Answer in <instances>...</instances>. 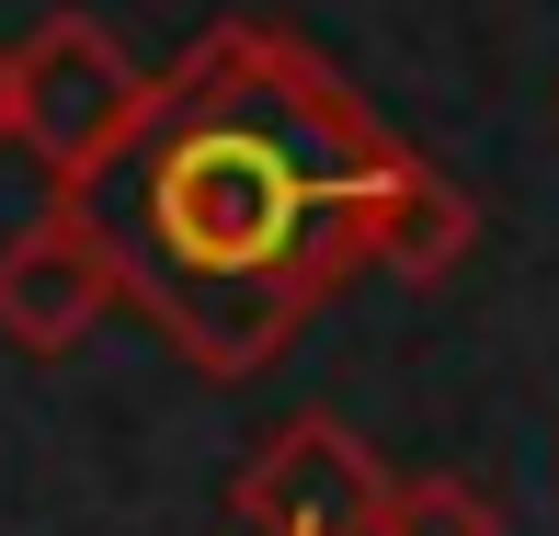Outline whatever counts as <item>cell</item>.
Returning a JSON list of instances; mask_svg holds the SVG:
<instances>
[{"label": "cell", "mask_w": 559, "mask_h": 536, "mask_svg": "<svg viewBox=\"0 0 559 536\" xmlns=\"http://www.w3.org/2000/svg\"><path fill=\"white\" fill-rule=\"evenodd\" d=\"M389 479H400V468H389L354 422L297 412L286 433H263V445L240 456L228 514H240V536H377Z\"/></svg>", "instance_id": "cell-4"}, {"label": "cell", "mask_w": 559, "mask_h": 536, "mask_svg": "<svg viewBox=\"0 0 559 536\" xmlns=\"http://www.w3.org/2000/svg\"><path fill=\"white\" fill-rule=\"evenodd\" d=\"M115 309H138V240H115L92 217V194H46L0 240V343L81 354Z\"/></svg>", "instance_id": "cell-3"}, {"label": "cell", "mask_w": 559, "mask_h": 536, "mask_svg": "<svg viewBox=\"0 0 559 536\" xmlns=\"http://www.w3.org/2000/svg\"><path fill=\"white\" fill-rule=\"evenodd\" d=\"M400 160L412 138H389L309 35L206 23L138 138V320L217 389L263 377L297 320L366 274V206Z\"/></svg>", "instance_id": "cell-1"}, {"label": "cell", "mask_w": 559, "mask_h": 536, "mask_svg": "<svg viewBox=\"0 0 559 536\" xmlns=\"http://www.w3.org/2000/svg\"><path fill=\"white\" fill-rule=\"evenodd\" d=\"M148 115H160V81L126 58L115 23L46 12L12 46V148H35L46 194H92L115 160H138Z\"/></svg>", "instance_id": "cell-2"}, {"label": "cell", "mask_w": 559, "mask_h": 536, "mask_svg": "<svg viewBox=\"0 0 559 536\" xmlns=\"http://www.w3.org/2000/svg\"><path fill=\"white\" fill-rule=\"evenodd\" d=\"M377 536H502V502L479 479H456V468H412L377 502Z\"/></svg>", "instance_id": "cell-6"}, {"label": "cell", "mask_w": 559, "mask_h": 536, "mask_svg": "<svg viewBox=\"0 0 559 536\" xmlns=\"http://www.w3.org/2000/svg\"><path fill=\"white\" fill-rule=\"evenodd\" d=\"M468 240H479L468 183L435 171L423 148L377 183V206H366V274H389V286H445V274L468 263Z\"/></svg>", "instance_id": "cell-5"}, {"label": "cell", "mask_w": 559, "mask_h": 536, "mask_svg": "<svg viewBox=\"0 0 559 536\" xmlns=\"http://www.w3.org/2000/svg\"><path fill=\"white\" fill-rule=\"evenodd\" d=\"M0 148H12V46H0Z\"/></svg>", "instance_id": "cell-7"}]
</instances>
